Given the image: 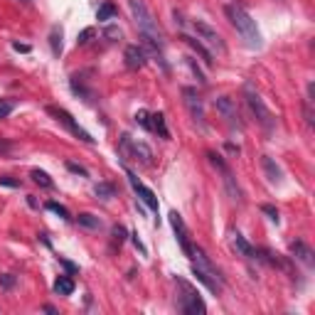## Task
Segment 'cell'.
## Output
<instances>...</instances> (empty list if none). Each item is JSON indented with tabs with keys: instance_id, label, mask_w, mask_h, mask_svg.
I'll return each mask as SVG.
<instances>
[{
	"instance_id": "obj_1",
	"label": "cell",
	"mask_w": 315,
	"mask_h": 315,
	"mask_svg": "<svg viewBox=\"0 0 315 315\" xmlns=\"http://www.w3.org/2000/svg\"><path fill=\"white\" fill-rule=\"evenodd\" d=\"M224 12H227L229 22L237 27V32L242 35V40L247 42V47H252V50H261V47H263V40H261V32H258V27H256V20H253L242 5L229 2V5L224 7Z\"/></svg>"
},
{
	"instance_id": "obj_2",
	"label": "cell",
	"mask_w": 315,
	"mask_h": 315,
	"mask_svg": "<svg viewBox=\"0 0 315 315\" xmlns=\"http://www.w3.org/2000/svg\"><path fill=\"white\" fill-rule=\"evenodd\" d=\"M244 101H247V106H249L252 116L256 119V124H258V126L271 135V133L276 130V116H273V114H271V109L263 104L261 94L253 89L252 81H247V84H244Z\"/></svg>"
},
{
	"instance_id": "obj_3",
	"label": "cell",
	"mask_w": 315,
	"mask_h": 315,
	"mask_svg": "<svg viewBox=\"0 0 315 315\" xmlns=\"http://www.w3.org/2000/svg\"><path fill=\"white\" fill-rule=\"evenodd\" d=\"M175 283H178V288L183 291V296L178 298V311L185 315H197V313H204L207 311V306H204V301L199 298V293L189 286L185 278H175Z\"/></svg>"
},
{
	"instance_id": "obj_4",
	"label": "cell",
	"mask_w": 315,
	"mask_h": 315,
	"mask_svg": "<svg viewBox=\"0 0 315 315\" xmlns=\"http://www.w3.org/2000/svg\"><path fill=\"white\" fill-rule=\"evenodd\" d=\"M192 30L197 32V40H202V45H207L212 52H217V55H224L227 52V45H224L222 35L212 25H207L204 20H192Z\"/></svg>"
},
{
	"instance_id": "obj_5",
	"label": "cell",
	"mask_w": 315,
	"mask_h": 315,
	"mask_svg": "<svg viewBox=\"0 0 315 315\" xmlns=\"http://www.w3.org/2000/svg\"><path fill=\"white\" fill-rule=\"evenodd\" d=\"M207 158H209V163L222 173V180H224V188H227V192H229V197H232L237 204H242V202H244L242 189H239V185H237V178L232 175V170L227 168V163L222 160V155H217V153H207Z\"/></svg>"
},
{
	"instance_id": "obj_6",
	"label": "cell",
	"mask_w": 315,
	"mask_h": 315,
	"mask_svg": "<svg viewBox=\"0 0 315 315\" xmlns=\"http://www.w3.org/2000/svg\"><path fill=\"white\" fill-rule=\"evenodd\" d=\"M214 109H217V114L229 124L232 128H237V130H244V121H242V114H239V109H237V101L232 99V96H217L214 99Z\"/></svg>"
},
{
	"instance_id": "obj_7",
	"label": "cell",
	"mask_w": 315,
	"mask_h": 315,
	"mask_svg": "<svg viewBox=\"0 0 315 315\" xmlns=\"http://www.w3.org/2000/svg\"><path fill=\"white\" fill-rule=\"evenodd\" d=\"M47 114H50V116H55V121H60V124H62V126L66 128L71 135H76L79 140H84V143H94L91 133H89V130H84V128L79 126L69 111H64V109H57V106H47Z\"/></svg>"
},
{
	"instance_id": "obj_8",
	"label": "cell",
	"mask_w": 315,
	"mask_h": 315,
	"mask_svg": "<svg viewBox=\"0 0 315 315\" xmlns=\"http://www.w3.org/2000/svg\"><path fill=\"white\" fill-rule=\"evenodd\" d=\"M183 101H185V106H188L189 116H192L199 126H204V104H202V96L197 94V89L185 86V89H183Z\"/></svg>"
},
{
	"instance_id": "obj_9",
	"label": "cell",
	"mask_w": 315,
	"mask_h": 315,
	"mask_svg": "<svg viewBox=\"0 0 315 315\" xmlns=\"http://www.w3.org/2000/svg\"><path fill=\"white\" fill-rule=\"evenodd\" d=\"M126 178H128V183H130V188H133V192L138 194V199H140V202H143L150 212H155V214H158V209H160V207H158V197L153 194V189L145 188V185H143V183H140V180L130 173V170H126Z\"/></svg>"
},
{
	"instance_id": "obj_10",
	"label": "cell",
	"mask_w": 315,
	"mask_h": 315,
	"mask_svg": "<svg viewBox=\"0 0 315 315\" xmlns=\"http://www.w3.org/2000/svg\"><path fill=\"white\" fill-rule=\"evenodd\" d=\"M170 224H173V229H175V234H178V242H180V249L192 256V244H189V232L188 227H185V222H183V217L178 214V212H170Z\"/></svg>"
},
{
	"instance_id": "obj_11",
	"label": "cell",
	"mask_w": 315,
	"mask_h": 315,
	"mask_svg": "<svg viewBox=\"0 0 315 315\" xmlns=\"http://www.w3.org/2000/svg\"><path fill=\"white\" fill-rule=\"evenodd\" d=\"M124 60H126L128 69H143L148 64V52L143 50V45H128L126 52H124Z\"/></svg>"
},
{
	"instance_id": "obj_12",
	"label": "cell",
	"mask_w": 315,
	"mask_h": 315,
	"mask_svg": "<svg viewBox=\"0 0 315 315\" xmlns=\"http://www.w3.org/2000/svg\"><path fill=\"white\" fill-rule=\"evenodd\" d=\"M291 253H293V258H298V261L306 263L308 268L315 266V253L306 242H293V244H291Z\"/></svg>"
},
{
	"instance_id": "obj_13",
	"label": "cell",
	"mask_w": 315,
	"mask_h": 315,
	"mask_svg": "<svg viewBox=\"0 0 315 315\" xmlns=\"http://www.w3.org/2000/svg\"><path fill=\"white\" fill-rule=\"evenodd\" d=\"M261 168H263V173H266V180H268L271 185H281V180H283V173H281V168L276 165V160H273L271 155H263V158H261Z\"/></svg>"
},
{
	"instance_id": "obj_14",
	"label": "cell",
	"mask_w": 315,
	"mask_h": 315,
	"mask_svg": "<svg viewBox=\"0 0 315 315\" xmlns=\"http://www.w3.org/2000/svg\"><path fill=\"white\" fill-rule=\"evenodd\" d=\"M192 276H197V281H199V283H204L212 293H217V296L222 293V281H217L212 273H207V271H204V268H199L197 263H192Z\"/></svg>"
},
{
	"instance_id": "obj_15",
	"label": "cell",
	"mask_w": 315,
	"mask_h": 315,
	"mask_svg": "<svg viewBox=\"0 0 315 315\" xmlns=\"http://www.w3.org/2000/svg\"><path fill=\"white\" fill-rule=\"evenodd\" d=\"M232 247L237 249V253H242V256H247V258H256V249H253L252 244L239 234V232H234L232 234Z\"/></svg>"
},
{
	"instance_id": "obj_16",
	"label": "cell",
	"mask_w": 315,
	"mask_h": 315,
	"mask_svg": "<svg viewBox=\"0 0 315 315\" xmlns=\"http://www.w3.org/2000/svg\"><path fill=\"white\" fill-rule=\"evenodd\" d=\"M76 222H79V227H84V229H91V232H96V229H101V219L96 217V214H91V212H81V214H76Z\"/></svg>"
},
{
	"instance_id": "obj_17",
	"label": "cell",
	"mask_w": 315,
	"mask_h": 315,
	"mask_svg": "<svg viewBox=\"0 0 315 315\" xmlns=\"http://www.w3.org/2000/svg\"><path fill=\"white\" fill-rule=\"evenodd\" d=\"M183 42H188L194 52H199V55H202V60H204V64L214 62V60H212V52H209V50H207V47H204L199 40H194V37H189V35H183Z\"/></svg>"
},
{
	"instance_id": "obj_18",
	"label": "cell",
	"mask_w": 315,
	"mask_h": 315,
	"mask_svg": "<svg viewBox=\"0 0 315 315\" xmlns=\"http://www.w3.org/2000/svg\"><path fill=\"white\" fill-rule=\"evenodd\" d=\"M55 293H57V296H71V293H74V281H71L69 276H60V278L55 281Z\"/></svg>"
},
{
	"instance_id": "obj_19",
	"label": "cell",
	"mask_w": 315,
	"mask_h": 315,
	"mask_svg": "<svg viewBox=\"0 0 315 315\" xmlns=\"http://www.w3.org/2000/svg\"><path fill=\"white\" fill-rule=\"evenodd\" d=\"M50 45H52V55L60 57L62 55V27L60 25H55L50 30Z\"/></svg>"
},
{
	"instance_id": "obj_20",
	"label": "cell",
	"mask_w": 315,
	"mask_h": 315,
	"mask_svg": "<svg viewBox=\"0 0 315 315\" xmlns=\"http://www.w3.org/2000/svg\"><path fill=\"white\" fill-rule=\"evenodd\" d=\"M111 17H116V5H114V2H104V5L96 10V20H99V22H109Z\"/></svg>"
},
{
	"instance_id": "obj_21",
	"label": "cell",
	"mask_w": 315,
	"mask_h": 315,
	"mask_svg": "<svg viewBox=\"0 0 315 315\" xmlns=\"http://www.w3.org/2000/svg\"><path fill=\"white\" fill-rule=\"evenodd\" d=\"M150 119H153V121H150V124H153V130H158V133H160V138H170V130H168V126H165V116H163L160 111H158V114H153Z\"/></svg>"
},
{
	"instance_id": "obj_22",
	"label": "cell",
	"mask_w": 315,
	"mask_h": 315,
	"mask_svg": "<svg viewBox=\"0 0 315 315\" xmlns=\"http://www.w3.org/2000/svg\"><path fill=\"white\" fill-rule=\"evenodd\" d=\"M94 194H96L99 199H111V197H116V188L109 185V183H99V185L94 188Z\"/></svg>"
},
{
	"instance_id": "obj_23",
	"label": "cell",
	"mask_w": 315,
	"mask_h": 315,
	"mask_svg": "<svg viewBox=\"0 0 315 315\" xmlns=\"http://www.w3.org/2000/svg\"><path fill=\"white\" fill-rule=\"evenodd\" d=\"M30 178H32V180H35V183H37V185H40V188H55V183H52V178H50V175H47V173H45V170H32V173H30Z\"/></svg>"
},
{
	"instance_id": "obj_24",
	"label": "cell",
	"mask_w": 315,
	"mask_h": 315,
	"mask_svg": "<svg viewBox=\"0 0 315 315\" xmlns=\"http://www.w3.org/2000/svg\"><path fill=\"white\" fill-rule=\"evenodd\" d=\"M45 207H47V209H50V212H55V214H57V217H62V219H66V222H69V219H71V214H69V209H66V207H64V204H60V202H47V204H45Z\"/></svg>"
},
{
	"instance_id": "obj_25",
	"label": "cell",
	"mask_w": 315,
	"mask_h": 315,
	"mask_svg": "<svg viewBox=\"0 0 315 315\" xmlns=\"http://www.w3.org/2000/svg\"><path fill=\"white\" fill-rule=\"evenodd\" d=\"M111 234H114V242H116L119 247H121V244H124V242H126V239H128V232H126V227H121V224H116V227L111 229Z\"/></svg>"
},
{
	"instance_id": "obj_26",
	"label": "cell",
	"mask_w": 315,
	"mask_h": 315,
	"mask_svg": "<svg viewBox=\"0 0 315 315\" xmlns=\"http://www.w3.org/2000/svg\"><path fill=\"white\" fill-rule=\"evenodd\" d=\"M15 109V101L12 99H0V119H7Z\"/></svg>"
},
{
	"instance_id": "obj_27",
	"label": "cell",
	"mask_w": 315,
	"mask_h": 315,
	"mask_svg": "<svg viewBox=\"0 0 315 315\" xmlns=\"http://www.w3.org/2000/svg\"><path fill=\"white\" fill-rule=\"evenodd\" d=\"M135 124H140V126L145 128V130H153V124H150V114H148V111H138V114H135Z\"/></svg>"
},
{
	"instance_id": "obj_28",
	"label": "cell",
	"mask_w": 315,
	"mask_h": 315,
	"mask_svg": "<svg viewBox=\"0 0 315 315\" xmlns=\"http://www.w3.org/2000/svg\"><path fill=\"white\" fill-rule=\"evenodd\" d=\"M94 35H96V30H94V27H86V30H81V32H79V37H76V45H89Z\"/></svg>"
},
{
	"instance_id": "obj_29",
	"label": "cell",
	"mask_w": 315,
	"mask_h": 315,
	"mask_svg": "<svg viewBox=\"0 0 315 315\" xmlns=\"http://www.w3.org/2000/svg\"><path fill=\"white\" fill-rule=\"evenodd\" d=\"M66 170H69V173H74V175H81V178H89V170H86L84 165H76V163H71V160L66 163Z\"/></svg>"
},
{
	"instance_id": "obj_30",
	"label": "cell",
	"mask_w": 315,
	"mask_h": 315,
	"mask_svg": "<svg viewBox=\"0 0 315 315\" xmlns=\"http://www.w3.org/2000/svg\"><path fill=\"white\" fill-rule=\"evenodd\" d=\"M188 64H189V69H192V74H194V76H197V81H199V84H204V81H207V79H204V74H202V69H199V66H197V62H194V60H192V57H188Z\"/></svg>"
},
{
	"instance_id": "obj_31",
	"label": "cell",
	"mask_w": 315,
	"mask_h": 315,
	"mask_svg": "<svg viewBox=\"0 0 315 315\" xmlns=\"http://www.w3.org/2000/svg\"><path fill=\"white\" fill-rule=\"evenodd\" d=\"M261 212H263V214H268V217H271V222H276V224H278V209H276L273 204H263V207H261Z\"/></svg>"
},
{
	"instance_id": "obj_32",
	"label": "cell",
	"mask_w": 315,
	"mask_h": 315,
	"mask_svg": "<svg viewBox=\"0 0 315 315\" xmlns=\"http://www.w3.org/2000/svg\"><path fill=\"white\" fill-rule=\"evenodd\" d=\"M0 286H2L5 291H10V288L15 286V276H12V273H2V276H0Z\"/></svg>"
},
{
	"instance_id": "obj_33",
	"label": "cell",
	"mask_w": 315,
	"mask_h": 315,
	"mask_svg": "<svg viewBox=\"0 0 315 315\" xmlns=\"http://www.w3.org/2000/svg\"><path fill=\"white\" fill-rule=\"evenodd\" d=\"M104 35H106L109 40H116V37H121V27L111 25V27H106V30H104Z\"/></svg>"
},
{
	"instance_id": "obj_34",
	"label": "cell",
	"mask_w": 315,
	"mask_h": 315,
	"mask_svg": "<svg viewBox=\"0 0 315 315\" xmlns=\"http://www.w3.org/2000/svg\"><path fill=\"white\" fill-rule=\"evenodd\" d=\"M0 185L2 188H20V180H12L7 175H0Z\"/></svg>"
},
{
	"instance_id": "obj_35",
	"label": "cell",
	"mask_w": 315,
	"mask_h": 315,
	"mask_svg": "<svg viewBox=\"0 0 315 315\" xmlns=\"http://www.w3.org/2000/svg\"><path fill=\"white\" fill-rule=\"evenodd\" d=\"M12 150V143L10 140H0V155H7Z\"/></svg>"
},
{
	"instance_id": "obj_36",
	"label": "cell",
	"mask_w": 315,
	"mask_h": 315,
	"mask_svg": "<svg viewBox=\"0 0 315 315\" xmlns=\"http://www.w3.org/2000/svg\"><path fill=\"white\" fill-rule=\"evenodd\" d=\"M12 50H15V52H30V45H20V42H12Z\"/></svg>"
},
{
	"instance_id": "obj_37",
	"label": "cell",
	"mask_w": 315,
	"mask_h": 315,
	"mask_svg": "<svg viewBox=\"0 0 315 315\" xmlns=\"http://www.w3.org/2000/svg\"><path fill=\"white\" fill-rule=\"evenodd\" d=\"M60 261H62V266H64V268H66V271H71V273L76 271V266H74V263H69L66 258H60Z\"/></svg>"
},
{
	"instance_id": "obj_38",
	"label": "cell",
	"mask_w": 315,
	"mask_h": 315,
	"mask_svg": "<svg viewBox=\"0 0 315 315\" xmlns=\"http://www.w3.org/2000/svg\"><path fill=\"white\" fill-rule=\"evenodd\" d=\"M45 313H52V315H55V313H57V308H55V306H45Z\"/></svg>"
},
{
	"instance_id": "obj_39",
	"label": "cell",
	"mask_w": 315,
	"mask_h": 315,
	"mask_svg": "<svg viewBox=\"0 0 315 315\" xmlns=\"http://www.w3.org/2000/svg\"><path fill=\"white\" fill-rule=\"evenodd\" d=\"M22 2H30V0H22Z\"/></svg>"
}]
</instances>
